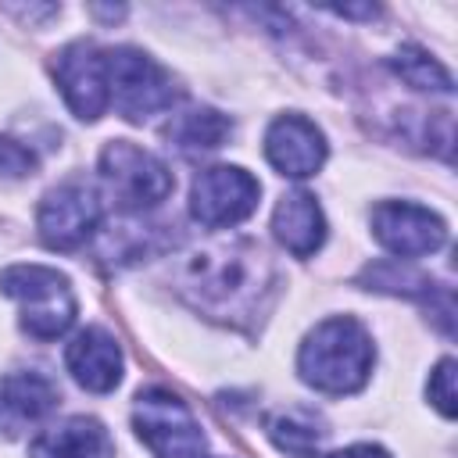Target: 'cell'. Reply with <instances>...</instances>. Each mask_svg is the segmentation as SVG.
<instances>
[{
  "label": "cell",
  "mask_w": 458,
  "mask_h": 458,
  "mask_svg": "<svg viewBox=\"0 0 458 458\" xmlns=\"http://www.w3.org/2000/svg\"><path fill=\"white\" fill-rule=\"evenodd\" d=\"M32 172H36V154L18 140L0 136V175L4 179H25Z\"/></svg>",
  "instance_id": "19"
},
{
  "label": "cell",
  "mask_w": 458,
  "mask_h": 458,
  "mask_svg": "<svg viewBox=\"0 0 458 458\" xmlns=\"http://www.w3.org/2000/svg\"><path fill=\"white\" fill-rule=\"evenodd\" d=\"M0 290L21 304V329L36 340H57L75 322V293L57 268L11 265L0 272Z\"/></svg>",
  "instance_id": "3"
},
{
  "label": "cell",
  "mask_w": 458,
  "mask_h": 458,
  "mask_svg": "<svg viewBox=\"0 0 458 458\" xmlns=\"http://www.w3.org/2000/svg\"><path fill=\"white\" fill-rule=\"evenodd\" d=\"M64 361H68V372L75 376V383L93 394H107L122 379V351H118L114 336L100 326L75 333L64 351Z\"/></svg>",
  "instance_id": "12"
},
{
  "label": "cell",
  "mask_w": 458,
  "mask_h": 458,
  "mask_svg": "<svg viewBox=\"0 0 458 458\" xmlns=\"http://www.w3.org/2000/svg\"><path fill=\"white\" fill-rule=\"evenodd\" d=\"M29 458H114V444L97 419L72 415L29 444Z\"/></svg>",
  "instance_id": "14"
},
{
  "label": "cell",
  "mask_w": 458,
  "mask_h": 458,
  "mask_svg": "<svg viewBox=\"0 0 458 458\" xmlns=\"http://www.w3.org/2000/svg\"><path fill=\"white\" fill-rule=\"evenodd\" d=\"M376 361V347L365 326L351 315L318 322L301 344L297 369L301 379L322 394H354L365 386Z\"/></svg>",
  "instance_id": "2"
},
{
  "label": "cell",
  "mask_w": 458,
  "mask_h": 458,
  "mask_svg": "<svg viewBox=\"0 0 458 458\" xmlns=\"http://www.w3.org/2000/svg\"><path fill=\"white\" fill-rule=\"evenodd\" d=\"M394 72L408 82V86H415V89H433V93H451V72L440 64V61H433L426 50H419V47H401L397 54H394Z\"/></svg>",
  "instance_id": "18"
},
{
  "label": "cell",
  "mask_w": 458,
  "mask_h": 458,
  "mask_svg": "<svg viewBox=\"0 0 458 458\" xmlns=\"http://www.w3.org/2000/svg\"><path fill=\"white\" fill-rule=\"evenodd\" d=\"M372 233L394 258H422L444 247L447 225L422 204L411 200H383L372 208Z\"/></svg>",
  "instance_id": "10"
},
{
  "label": "cell",
  "mask_w": 458,
  "mask_h": 458,
  "mask_svg": "<svg viewBox=\"0 0 458 458\" xmlns=\"http://www.w3.org/2000/svg\"><path fill=\"white\" fill-rule=\"evenodd\" d=\"M100 179L122 211L157 208L172 193V172L165 161L129 140H111L100 150Z\"/></svg>",
  "instance_id": "6"
},
{
  "label": "cell",
  "mask_w": 458,
  "mask_h": 458,
  "mask_svg": "<svg viewBox=\"0 0 458 458\" xmlns=\"http://www.w3.org/2000/svg\"><path fill=\"white\" fill-rule=\"evenodd\" d=\"M265 157L279 175L308 179L326 161V136L304 114H279L265 132Z\"/></svg>",
  "instance_id": "11"
},
{
  "label": "cell",
  "mask_w": 458,
  "mask_h": 458,
  "mask_svg": "<svg viewBox=\"0 0 458 458\" xmlns=\"http://www.w3.org/2000/svg\"><path fill=\"white\" fill-rule=\"evenodd\" d=\"M258 197H261V186L250 172H243L236 165H215L193 179L190 211L200 225L222 229V225L243 222L258 208Z\"/></svg>",
  "instance_id": "9"
},
{
  "label": "cell",
  "mask_w": 458,
  "mask_h": 458,
  "mask_svg": "<svg viewBox=\"0 0 458 458\" xmlns=\"http://www.w3.org/2000/svg\"><path fill=\"white\" fill-rule=\"evenodd\" d=\"M268 437L279 451L293 458H318V447L329 437V429L311 408H290L268 419Z\"/></svg>",
  "instance_id": "17"
},
{
  "label": "cell",
  "mask_w": 458,
  "mask_h": 458,
  "mask_svg": "<svg viewBox=\"0 0 458 458\" xmlns=\"http://www.w3.org/2000/svg\"><path fill=\"white\" fill-rule=\"evenodd\" d=\"M272 233L276 240L297 254V258H311L322 240H326V218H322V208L315 204L311 193L304 190H293L286 197H279L276 211H272Z\"/></svg>",
  "instance_id": "15"
},
{
  "label": "cell",
  "mask_w": 458,
  "mask_h": 458,
  "mask_svg": "<svg viewBox=\"0 0 458 458\" xmlns=\"http://www.w3.org/2000/svg\"><path fill=\"white\" fill-rule=\"evenodd\" d=\"M179 283L200 311L215 318H240L261 308V297L272 286V272L261 247L247 240H218L197 247L182 261Z\"/></svg>",
  "instance_id": "1"
},
{
  "label": "cell",
  "mask_w": 458,
  "mask_h": 458,
  "mask_svg": "<svg viewBox=\"0 0 458 458\" xmlns=\"http://www.w3.org/2000/svg\"><path fill=\"white\" fill-rule=\"evenodd\" d=\"M107 89H111V104L129 122H147L175 104L172 75L154 57L132 47L107 50Z\"/></svg>",
  "instance_id": "4"
},
{
  "label": "cell",
  "mask_w": 458,
  "mask_h": 458,
  "mask_svg": "<svg viewBox=\"0 0 458 458\" xmlns=\"http://www.w3.org/2000/svg\"><path fill=\"white\" fill-rule=\"evenodd\" d=\"M233 132V122L218 114L215 107H182L168 122V140L179 150H218L225 136Z\"/></svg>",
  "instance_id": "16"
},
{
  "label": "cell",
  "mask_w": 458,
  "mask_h": 458,
  "mask_svg": "<svg viewBox=\"0 0 458 458\" xmlns=\"http://www.w3.org/2000/svg\"><path fill=\"white\" fill-rule=\"evenodd\" d=\"M136 437L154 451V458H200L204 433L186 408V401L165 386H150L136 394L132 408Z\"/></svg>",
  "instance_id": "5"
},
{
  "label": "cell",
  "mask_w": 458,
  "mask_h": 458,
  "mask_svg": "<svg viewBox=\"0 0 458 458\" xmlns=\"http://www.w3.org/2000/svg\"><path fill=\"white\" fill-rule=\"evenodd\" d=\"M36 225L47 247L75 250L82 247L100 225V193L86 179H68L54 186L36 211Z\"/></svg>",
  "instance_id": "7"
},
{
  "label": "cell",
  "mask_w": 458,
  "mask_h": 458,
  "mask_svg": "<svg viewBox=\"0 0 458 458\" xmlns=\"http://www.w3.org/2000/svg\"><path fill=\"white\" fill-rule=\"evenodd\" d=\"M54 79H57V89L75 118L97 122L107 111V104H111L107 50H100L97 43H89V39L68 43L54 61Z\"/></svg>",
  "instance_id": "8"
},
{
  "label": "cell",
  "mask_w": 458,
  "mask_h": 458,
  "mask_svg": "<svg viewBox=\"0 0 458 458\" xmlns=\"http://www.w3.org/2000/svg\"><path fill=\"white\" fill-rule=\"evenodd\" d=\"M426 394H429V401L437 404L440 415H447V419L454 415V361H451V358H444V361L429 372Z\"/></svg>",
  "instance_id": "20"
},
{
  "label": "cell",
  "mask_w": 458,
  "mask_h": 458,
  "mask_svg": "<svg viewBox=\"0 0 458 458\" xmlns=\"http://www.w3.org/2000/svg\"><path fill=\"white\" fill-rule=\"evenodd\" d=\"M329 458H390V454L383 447H376V444H354V447H344V451H336Z\"/></svg>",
  "instance_id": "21"
},
{
  "label": "cell",
  "mask_w": 458,
  "mask_h": 458,
  "mask_svg": "<svg viewBox=\"0 0 458 458\" xmlns=\"http://www.w3.org/2000/svg\"><path fill=\"white\" fill-rule=\"evenodd\" d=\"M57 404V386L43 372H11L0 379V433L18 437Z\"/></svg>",
  "instance_id": "13"
}]
</instances>
